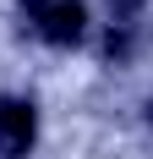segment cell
<instances>
[{
  "label": "cell",
  "mask_w": 153,
  "mask_h": 159,
  "mask_svg": "<svg viewBox=\"0 0 153 159\" xmlns=\"http://www.w3.org/2000/svg\"><path fill=\"white\" fill-rule=\"evenodd\" d=\"M22 11H28V22L44 33L49 44H76L82 28H88L82 0H22Z\"/></svg>",
  "instance_id": "cell-1"
},
{
  "label": "cell",
  "mask_w": 153,
  "mask_h": 159,
  "mask_svg": "<svg viewBox=\"0 0 153 159\" xmlns=\"http://www.w3.org/2000/svg\"><path fill=\"white\" fill-rule=\"evenodd\" d=\"M33 132H38V115L28 99H0V154L22 159L33 148Z\"/></svg>",
  "instance_id": "cell-2"
},
{
  "label": "cell",
  "mask_w": 153,
  "mask_h": 159,
  "mask_svg": "<svg viewBox=\"0 0 153 159\" xmlns=\"http://www.w3.org/2000/svg\"><path fill=\"white\" fill-rule=\"evenodd\" d=\"M148 121H153V104H148Z\"/></svg>",
  "instance_id": "cell-3"
}]
</instances>
